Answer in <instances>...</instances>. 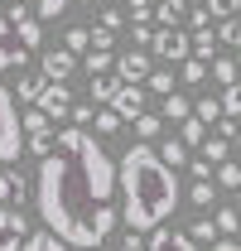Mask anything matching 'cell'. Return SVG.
<instances>
[{
    "mask_svg": "<svg viewBox=\"0 0 241 251\" xmlns=\"http://www.w3.org/2000/svg\"><path fill=\"white\" fill-rule=\"evenodd\" d=\"M116 193V164L92 140L87 126H63L53 150L39 159L34 174V208L48 232H58L68 247L96 251L111 232L101 227V208Z\"/></svg>",
    "mask_w": 241,
    "mask_h": 251,
    "instance_id": "6da1fadb",
    "label": "cell"
},
{
    "mask_svg": "<svg viewBox=\"0 0 241 251\" xmlns=\"http://www.w3.org/2000/svg\"><path fill=\"white\" fill-rule=\"evenodd\" d=\"M116 184H120V218L130 232H154L174 218L179 208V169H169L150 140L130 145L125 159L116 164Z\"/></svg>",
    "mask_w": 241,
    "mask_h": 251,
    "instance_id": "7a4b0ae2",
    "label": "cell"
},
{
    "mask_svg": "<svg viewBox=\"0 0 241 251\" xmlns=\"http://www.w3.org/2000/svg\"><path fill=\"white\" fill-rule=\"evenodd\" d=\"M20 155H24V121H20L15 97L5 92V82H0V164H10Z\"/></svg>",
    "mask_w": 241,
    "mask_h": 251,
    "instance_id": "3957f363",
    "label": "cell"
},
{
    "mask_svg": "<svg viewBox=\"0 0 241 251\" xmlns=\"http://www.w3.org/2000/svg\"><path fill=\"white\" fill-rule=\"evenodd\" d=\"M150 53H154V63H183L193 53V39H188L179 25H159L154 39H150Z\"/></svg>",
    "mask_w": 241,
    "mask_h": 251,
    "instance_id": "277c9868",
    "label": "cell"
},
{
    "mask_svg": "<svg viewBox=\"0 0 241 251\" xmlns=\"http://www.w3.org/2000/svg\"><path fill=\"white\" fill-rule=\"evenodd\" d=\"M24 242H29V222L10 203H0V251H24Z\"/></svg>",
    "mask_w": 241,
    "mask_h": 251,
    "instance_id": "5b68a950",
    "label": "cell"
},
{
    "mask_svg": "<svg viewBox=\"0 0 241 251\" xmlns=\"http://www.w3.org/2000/svg\"><path fill=\"white\" fill-rule=\"evenodd\" d=\"M34 106L48 111L53 121H68V116H72V92H68V82H44V92H39Z\"/></svg>",
    "mask_w": 241,
    "mask_h": 251,
    "instance_id": "8992f818",
    "label": "cell"
},
{
    "mask_svg": "<svg viewBox=\"0 0 241 251\" xmlns=\"http://www.w3.org/2000/svg\"><path fill=\"white\" fill-rule=\"evenodd\" d=\"M154 68V53H145V49H125V53H116V77L120 82H145Z\"/></svg>",
    "mask_w": 241,
    "mask_h": 251,
    "instance_id": "52a82bcc",
    "label": "cell"
},
{
    "mask_svg": "<svg viewBox=\"0 0 241 251\" xmlns=\"http://www.w3.org/2000/svg\"><path fill=\"white\" fill-rule=\"evenodd\" d=\"M111 111H116L120 121H135V116H145V87H140V82H120L116 97H111Z\"/></svg>",
    "mask_w": 241,
    "mask_h": 251,
    "instance_id": "ba28073f",
    "label": "cell"
},
{
    "mask_svg": "<svg viewBox=\"0 0 241 251\" xmlns=\"http://www.w3.org/2000/svg\"><path fill=\"white\" fill-rule=\"evenodd\" d=\"M72 68H77V53H72L68 44H63V49H48V53L39 58V73H44L48 82H68V73H72Z\"/></svg>",
    "mask_w": 241,
    "mask_h": 251,
    "instance_id": "9c48e42d",
    "label": "cell"
},
{
    "mask_svg": "<svg viewBox=\"0 0 241 251\" xmlns=\"http://www.w3.org/2000/svg\"><path fill=\"white\" fill-rule=\"evenodd\" d=\"M145 247L150 251H198V242H193L188 232H174V227L164 222V227H154L150 237H145Z\"/></svg>",
    "mask_w": 241,
    "mask_h": 251,
    "instance_id": "30bf717a",
    "label": "cell"
},
{
    "mask_svg": "<svg viewBox=\"0 0 241 251\" xmlns=\"http://www.w3.org/2000/svg\"><path fill=\"white\" fill-rule=\"evenodd\" d=\"M29 198V184H24V174L20 169H0V203H24Z\"/></svg>",
    "mask_w": 241,
    "mask_h": 251,
    "instance_id": "8fae6325",
    "label": "cell"
},
{
    "mask_svg": "<svg viewBox=\"0 0 241 251\" xmlns=\"http://www.w3.org/2000/svg\"><path fill=\"white\" fill-rule=\"evenodd\" d=\"M82 68H87V77L116 73V53H111V49H87V53H82Z\"/></svg>",
    "mask_w": 241,
    "mask_h": 251,
    "instance_id": "7c38bea8",
    "label": "cell"
},
{
    "mask_svg": "<svg viewBox=\"0 0 241 251\" xmlns=\"http://www.w3.org/2000/svg\"><path fill=\"white\" fill-rule=\"evenodd\" d=\"M20 73V68H29V49L24 44H10V39H0V73Z\"/></svg>",
    "mask_w": 241,
    "mask_h": 251,
    "instance_id": "4fadbf2b",
    "label": "cell"
},
{
    "mask_svg": "<svg viewBox=\"0 0 241 251\" xmlns=\"http://www.w3.org/2000/svg\"><path fill=\"white\" fill-rule=\"evenodd\" d=\"M145 92H150V97H169V92H174V73H169V63H154V68H150Z\"/></svg>",
    "mask_w": 241,
    "mask_h": 251,
    "instance_id": "5bb4252c",
    "label": "cell"
},
{
    "mask_svg": "<svg viewBox=\"0 0 241 251\" xmlns=\"http://www.w3.org/2000/svg\"><path fill=\"white\" fill-rule=\"evenodd\" d=\"M179 77H183V87H203V82H208V58H193V53H188V58L179 63Z\"/></svg>",
    "mask_w": 241,
    "mask_h": 251,
    "instance_id": "9a60e30c",
    "label": "cell"
},
{
    "mask_svg": "<svg viewBox=\"0 0 241 251\" xmlns=\"http://www.w3.org/2000/svg\"><path fill=\"white\" fill-rule=\"evenodd\" d=\"M159 111H164V121H183V116H193V101L183 92H169V97H159Z\"/></svg>",
    "mask_w": 241,
    "mask_h": 251,
    "instance_id": "2e32d148",
    "label": "cell"
},
{
    "mask_svg": "<svg viewBox=\"0 0 241 251\" xmlns=\"http://www.w3.org/2000/svg\"><path fill=\"white\" fill-rule=\"evenodd\" d=\"M179 140L183 145H203V140H208V121H203V116H183L179 121Z\"/></svg>",
    "mask_w": 241,
    "mask_h": 251,
    "instance_id": "e0dca14e",
    "label": "cell"
},
{
    "mask_svg": "<svg viewBox=\"0 0 241 251\" xmlns=\"http://www.w3.org/2000/svg\"><path fill=\"white\" fill-rule=\"evenodd\" d=\"M24 251H72V247L63 242L58 232H48V227H44V232H34L29 242H24Z\"/></svg>",
    "mask_w": 241,
    "mask_h": 251,
    "instance_id": "ac0fdd59",
    "label": "cell"
},
{
    "mask_svg": "<svg viewBox=\"0 0 241 251\" xmlns=\"http://www.w3.org/2000/svg\"><path fill=\"white\" fill-rule=\"evenodd\" d=\"M44 82H48L44 73H24V77L15 82V97H20V101H39V92H44Z\"/></svg>",
    "mask_w": 241,
    "mask_h": 251,
    "instance_id": "d6986e66",
    "label": "cell"
},
{
    "mask_svg": "<svg viewBox=\"0 0 241 251\" xmlns=\"http://www.w3.org/2000/svg\"><path fill=\"white\" fill-rule=\"evenodd\" d=\"M20 121H24V135H53V116H48V111H39V106L24 111Z\"/></svg>",
    "mask_w": 241,
    "mask_h": 251,
    "instance_id": "ffe728a7",
    "label": "cell"
},
{
    "mask_svg": "<svg viewBox=\"0 0 241 251\" xmlns=\"http://www.w3.org/2000/svg\"><path fill=\"white\" fill-rule=\"evenodd\" d=\"M188 198H193V208H212L217 203V179H193Z\"/></svg>",
    "mask_w": 241,
    "mask_h": 251,
    "instance_id": "44dd1931",
    "label": "cell"
},
{
    "mask_svg": "<svg viewBox=\"0 0 241 251\" xmlns=\"http://www.w3.org/2000/svg\"><path fill=\"white\" fill-rule=\"evenodd\" d=\"M159 159H164L169 169H183V164H188V145H183V140H159Z\"/></svg>",
    "mask_w": 241,
    "mask_h": 251,
    "instance_id": "7402d4cb",
    "label": "cell"
},
{
    "mask_svg": "<svg viewBox=\"0 0 241 251\" xmlns=\"http://www.w3.org/2000/svg\"><path fill=\"white\" fill-rule=\"evenodd\" d=\"M193 58H208V63L217 58V29H212V25L193 34Z\"/></svg>",
    "mask_w": 241,
    "mask_h": 251,
    "instance_id": "603a6c76",
    "label": "cell"
},
{
    "mask_svg": "<svg viewBox=\"0 0 241 251\" xmlns=\"http://www.w3.org/2000/svg\"><path fill=\"white\" fill-rule=\"evenodd\" d=\"M154 20L159 25H179V20H188V5L183 0H159L154 5Z\"/></svg>",
    "mask_w": 241,
    "mask_h": 251,
    "instance_id": "cb8c5ba5",
    "label": "cell"
},
{
    "mask_svg": "<svg viewBox=\"0 0 241 251\" xmlns=\"http://www.w3.org/2000/svg\"><path fill=\"white\" fill-rule=\"evenodd\" d=\"M116 87H120V77H116V73H101V77H92V101H106V106H111Z\"/></svg>",
    "mask_w": 241,
    "mask_h": 251,
    "instance_id": "d4e9b609",
    "label": "cell"
},
{
    "mask_svg": "<svg viewBox=\"0 0 241 251\" xmlns=\"http://www.w3.org/2000/svg\"><path fill=\"white\" fill-rule=\"evenodd\" d=\"M212 77H217L222 87H232V82H241V68H237V58H212Z\"/></svg>",
    "mask_w": 241,
    "mask_h": 251,
    "instance_id": "484cf974",
    "label": "cell"
},
{
    "mask_svg": "<svg viewBox=\"0 0 241 251\" xmlns=\"http://www.w3.org/2000/svg\"><path fill=\"white\" fill-rule=\"evenodd\" d=\"M212 222H217V232H222V237H237V232H241V213H237V208H217Z\"/></svg>",
    "mask_w": 241,
    "mask_h": 251,
    "instance_id": "4316f807",
    "label": "cell"
},
{
    "mask_svg": "<svg viewBox=\"0 0 241 251\" xmlns=\"http://www.w3.org/2000/svg\"><path fill=\"white\" fill-rule=\"evenodd\" d=\"M193 116H203L208 126H217V121H222V101H212V97H198V101H193Z\"/></svg>",
    "mask_w": 241,
    "mask_h": 251,
    "instance_id": "83f0119b",
    "label": "cell"
},
{
    "mask_svg": "<svg viewBox=\"0 0 241 251\" xmlns=\"http://www.w3.org/2000/svg\"><path fill=\"white\" fill-rule=\"evenodd\" d=\"M63 44H68L72 53H87V49H92V29H87V25H72V29H68V39H63Z\"/></svg>",
    "mask_w": 241,
    "mask_h": 251,
    "instance_id": "f1b7e54d",
    "label": "cell"
},
{
    "mask_svg": "<svg viewBox=\"0 0 241 251\" xmlns=\"http://www.w3.org/2000/svg\"><path fill=\"white\" fill-rule=\"evenodd\" d=\"M188 237H193V242H208V247H212L222 232H217V222H212V218H198L193 227H188Z\"/></svg>",
    "mask_w": 241,
    "mask_h": 251,
    "instance_id": "f546056e",
    "label": "cell"
},
{
    "mask_svg": "<svg viewBox=\"0 0 241 251\" xmlns=\"http://www.w3.org/2000/svg\"><path fill=\"white\" fill-rule=\"evenodd\" d=\"M120 126H125V121H120L116 111H111V106H106V111H96V121H92V130H96V135H116Z\"/></svg>",
    "mask_w": 241,
    "mask_h": 251,
    "instance_id": "4dcf8cb0",
    "label": "cell"
},
{
    "mask_svg": "<svg viewBox=\"0 0 241 251\" xmlns=\"http://www.w3.org/2000/svg\"><path fill=\"white\" fill-rule=\"evenodd\" d=\"M217 188H241V164L222 159V164H217Z\"/></svg>",
    "mask_w": 241,
    "mask_h": 251,
    "instance_id": "1f68e13d",
    "label": "cell"
},
{
    "mask_svg": "<svg viewBox=\"0 0 241 251\" xmlns=\"http://www.w3.org/2000/svg\"><path fill=\"white\" fill-rule=\"evenodd\" d=\"M217 44H232V49H241V20H237V15L217 25Z\"/></svg>",
    "mask_w": 241,
    "mask_h": 251,
    "instance_id": "d6a6232c",
    "label": "cell"
},
{
    "mask_svg": "<svg viewBox=\"0 0 241 251\" xmlns=\"http://www.w3.org/2000/svg\"><path fill=\"white\" fill-rule=\"evenodd\" d=\"M222 116H237V121H241V82L222 87Z\"/></svg>",
    "mask_w": 241,
    "mask_h": 251,
    "instance_id": "836d02e7",
    "label": "cell"
},
{
    "mask_svg": "<svg viewBox=\"0 0 241 251\" xmlns=\"http://www.w3.org/2000/svg\"><path fill=\"white\" fill-rule=\"evenodd\" d=\"M68 5H72V0H34V15H39V20L48 25V20H58Z\"/></svg>",
    "mask_w": 241,
    "mask_h": 251,
    "instance_id": "e575fe53",
    "label": "cell"
},
{
    "mask_svg": "<svg viewBox=\"0 0 241 251\" xmlns=\"http://www.w3.org/2000/svg\"><path fill=\"white\" fill-rule=\"evenodd\" d=\"M227 145H232V140H222V135H217V140H203V159H208V164H222V159H227Z\"/></svg>",
    "mask_w": 241,
    "mask_h": 251,
    "instance_id": "d590c367",
    "label": "cell"
},
{
    "mask_svg": "<svg viewBox=\"0 0 241 251\" xmlns=\"http://www.w3.org/2000/svg\"><path fill=\"white\" fill-rule=\"evenodd\" d=\"M92 49H111V53H116V29H106V25H92Z\"/></svg>",
    "mask_w": 241,
    "mask_h": 251,
    "instance_id": "8d00e7d4",
    "label": "cell"
},
{
    "mask_svg": "<svg viewBox=\"0 0 241 251\" xmlns=\"http://www.w3.org/2000/svg\"><path fill=\"white\" fill-rule=\"evenodd\" d=\"M96 121V101H72V126H92Z\"/></svg>",
    "mask_w": 241,
    "mask_h": 251,
    "instance_id": "74e56055",
    "label": "cell"
},
{
    "mask_svg": "<svg viewBox=\"0 0 241 251\" xmlns=\"http://www.w3.org/2000/svg\"><path fill=\"white\" fill-rule=\"evenodd\" d=\"M135 135H140V140H154V135H159V116H150V111L135 116Z\"/></svg>",
    "mask_w": 241,
    "mask_h": 251,
    "instance_id": "f35d334b",
    "label": "cell"
},
{
    "mask_svg": "<svg viewBox=\"0 0 241 251\" xmlns=\"http://www.w3.org/2000/svg\"><path fill=\"white\" fill-rule=\"evenodd\" d=\"M24 150H29V155H48V150H53V135H24Z\"/></svg>",
    "mask_w": 241,
    "mask_h": 251,
    "instance_id": "ab89813d",
    "label": "cell"
},
{
    "mask_svg": "<svg viewBox=\"0 0 241 251\" xmlns=\"http://www.w3.org/2000/svg\"><path fill=\"white\" fill-rule=\"evenodd\" d=\"M130 20H135V25H150V20H154V5H150V0H130Z\"/></svg>",
    "mask_w": 241,
    "mask_h": 251,
    "instance_id": "60d3db41",
    "label": "cell"
},
{
    "mask_svg": "<svg viewBox=\"0 0 241 251\" xmlns=\"http://www.w3.org/2000/svg\"><path fill=\"white\" fill-rule=\"evenodd\" d=\"M208 10L217 15V20H232V15L241 10V0H208Z\"/></svg>",
    "mask_w": 241,
    "mask_h": 251,
    "instance_id": "b9f144b4",
    "label": "cell"
},
{
    "mask_svg": "<svg viewBox=\"0 0 241 251\" xmlns=\"http://www.w3.org/2000/svg\"><path fill=\"white\" fill-rule=\"evenodd\" d=\"M130 39L140 44V49H150V39H154V29L150 25H130Z\"/></svg>",
    "mask_w": 241,
    "mask_h": 251,
    "instance_id": "7bdbcfd3",
    "label": "cell"
},
{
    "mask_svg": "<svg viewBox=\"0 0 241 251\" xmlns=\"http://www.w3.org/2000/svg\"><path fill=\"white\" fill-rule=\"evenodd\" d=\"M208 20H212L208 5H203V10H188V25H193V29H208Z\"/></svg>",
    "mask_w": 241,
    "mask_h": 251,
    "instance_id": "ee69618b",
    "label": "cell"
},
{
    "mask_svg": "<svg viewBox=\"0 0 241 251\" xmlns=\"http://www.w3.org/2000/svg\"><path fill=\"white\" fill-rule=\"evenodd\" d=\"M217 135H222V140H237V116H222V121H217Z\"/></svg>",
    "mask_w": 241,
    "mask_h": 251,
    "instance_id": "f6af8a7d",
    "label": "cell"
},
{
    "mask_svg": "<svg viewBox=\"0 0 241 251\" xmlns=\"http://www.w3.org/2000/svg\"><path fill=\"white\" fill-rule=\"evenodd\" d=\"M116 251H150V247H145V237H140V232H130V237H125Z\"/></svg>",
    "mask_w": 241,
    "mask_h": 251,
    "instance_id": "bcb514c9",
    "label": "cell"
},
{
    "mask_svg": "<svg viewBox=\"0 0 241 251\" xmlns=\"http://www.w3.org/2000/svg\"><path fill=\"white\" fill-rule=\"evenodd\" d=\"M96 25H106V29H120V10H116V5H111V10H101V20H96Z\"/></svg>",
    "mask_w": 241,
    "mask_h": 251,
    "instance_id": "7dc6e473",
    "label": "cell"
},
{
    "mask_svg": "<svg viewBox=\"0 0 241 251\" xmlns=\"http://www.w3.org/2000/svg\"><path fill=\"white\" fill-rule=\"evenodd\" d=\"M188 174H193V179H212V174H208V159H193V164H188Z\"/></svg>",
    "mask_w": 241,
    "mask_h": 251,
    "instance_id": "c3c4849f",
    "label": "cell"
},
{
    "mask_svg": "<svg viewBox=\"0 0 241 251\" xmlns=\"http://www.w3.org/2000/svg\"><path fill=\"white\" fill-rule=\"evenodd\" d=\"M208 251H241V242H232V237H222V242H212Z\"/></svg>",
    "mask_w": 241,
    "mask_h": 251,
    "instance_id": "681fc988",
    "label": "cell"
},
{
    "mask_svg": "<svg viewBox=\"0 0 241 251\" xmlns=\"http://www.w3.org/2000/svg\"><path fill=\"white\" fill-rule=\"evenodd\" d=\"M15 34V25H10V15H0V39H10Z\"/></svg>",
    "mask_w": 241,
    "mask_h": 251,
    "instance_id": "f907efd6",
    "label": "cell"
},
{
    "mask_svg": "<svg viewBox=\"0 0 241 251\" xmlns=\"http://www.w3.org/2000/svg\"><path fill=\"white\" fill-rule=\"evenodd\" d=\"M232 145H237V150H241V126H237V140H232Z\"/></svg>",
    "mask_w": 241,
    "mask_h": 251,
    "instance_id": "816d5d0a",
    "label": "cell"
},
{
    "mask_svg": "<svg viewBox=\"0 0 241 251\" xmlns=\"http://www.w3.org/2000/svg\"><path fill=\"white\" fill-rule=\"evenodd\" d=\"M0 5H10V0H0ZM15 5H29V0H15Z\"/></svg>",
    "mask_w": 241,
    "mask_h": 251,
    "instance_id": "f5cc1de1",
    "label": "cell"
},
{
    "mask_svg": "<svg viewBox=\"0 0 241 251\" xmlns=\"http://www.w3.org/2000/svg\"><path fill=\"white\" fill-rule=\"evenodd\" d=\"M237 213H241V188H237Z\"/></svg>",
    "mask_w": 241,
    "mask_h": 251,
    "instance_id": "db71d44e",
    "label": "cell"
},
{
    "mask_svg": "<svg viewBox=\"0 0 241 251\" xmlns=\"http://www.w3.org/2000/svg\"><path fill=\"white\" fill-rule=\"evenodd\" d=\"M237 68H241V49H237Z\"/></svg>",
    "mask_w": 241,
    "mask_h": 251,
    "instance_id": "11a10c76",
    "label": "cell"
},
{
    "mask_svg": "<svg viewBox=\"0 0 241 251\" xmlns=\"http://www.w3.org/2000/svg\"><path fill=\"white\" fill-rule=\"evenodd\" d=\"M77 5H92V0H77Z\"/></svg>",
    "mask_w": 241,
    "mask_h": 251,
    "instance_id": "9f6ffc18",
    "label": "cell"
},
{
    "mask_svg": "<svg viewBox=\"0 0 241 251\" xmlns=\"http://www.w3.org/2000/svg\"><path fill=\"white\" fill-rule=\"evenodd\" d=\"M111 5H120V0H111Z\"/></svg>",
    "mask_w": 241,
    "mask_h": 251,
    "instance_id": "6f0895ef",
    "label": "cell"
}]
</instances>
